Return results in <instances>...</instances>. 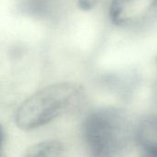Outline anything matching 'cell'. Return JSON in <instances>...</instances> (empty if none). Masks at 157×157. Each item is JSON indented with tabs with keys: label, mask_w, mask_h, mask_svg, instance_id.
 <instances>
[{
	"label": "cell",
	"mask_w": 157,
	"mask_h": 157,
	"mask_svg": "<svg viewBox=\"0 0 157 157\" xmlns=\"http://www.w3.org/2000/svg\"><path fill=\"white\" fill-rule=\"evenodd\" d=\"M111 21L122 28H138L157 17V0H112Z\"/></svg>",
	"instance_id": "cell-3"
},
{
	"label": "cell",
	"mask_w": 157,
	"mask_h": 157,
	"mask_svg": "<svg viewBox=\"0 0 157 157\" xmlns=\"http://www.w3.org/2000/svg\"><path fill=\"white\" fill-rule=\"evenodd\" d=\"M64 154V147L59 141L49 140L36 144L27 150L26 156H61Z\"/></svg>",
	"instance_id": "cell-5"
},
{
	"label": "cell",
	"mask_w": 157,
	"mask_h": 157,
	"mask_svg": "<svg viewBox=\"0 0 157 157\" xmlns=\"http://www.w3.org/2000/svg\"><path fill=\"white\" fill-rule=\"evenodd\" d=\"M52 3L53 0H21L20 2L26 11L37 16L45 15L49 12L52 6Z\"/></svg>",
	"instance_id": "cell-6"
},
{
	"label": "cell",
	"mask_w": 157,
	"mask_h": 157,
	"mask_svg": "<svg viewBox=\"0 0 157 157\" xmlns=\"http://www.w3.org/2000/svg\"><path fill=\"white\" fill-rule=\"evenodd\" d=\"M134 138L146 156L157 157V117L143 120L135 129Z\"/></svg>",
	"instance_id": "cell-4"
},
{
	"label": "cell",
	"mask_w": 157,
	"mask_h": 157,
	"mask_svg": "<svg viewBox=\"0 0 157 157\" xmlns=\"http://www.w3.org/2000/svg\"><path fill=\"white\" fill-rule=\"evenodd\" d=\"M83 134L88 150L96 156H117L128 147L135 134L129 117L115 108L91 112L85 120Z\"/></svg>",
	"instance_id": "cell-2"
},
{
	"label": "cell",
	"mask_w": 157,
	"mask_h": 157,
	"mask_svg": "<svg viewBox=\"0 0 157 157\" xmlns=\"http://www.w3.org/2000/svg\"><path fill=\"white\" fill-rule=\"evenodd\" d=\"M98 2V0H78V5L80 8L84 10H90L97 5Z\"/></svg>",
	"instance_id": "cell-7"
},
{
	"label": "cell",
	"mask_w": 157,
	"mask_h": 157,
	"mask_svg": "<svg viewBox=\"0 0 157 157\" xmlns=\"http://www.w3.org/2000/svg\"><path fill=\"white\" fill-rule=\"evenodd\" d=\"M82 95V86L75 83H57L43 87L18 107L16 123L24 131L40 128L70 110Z\"/></svg>",
	"instance_id": "cell-1"
}]
</instances>
